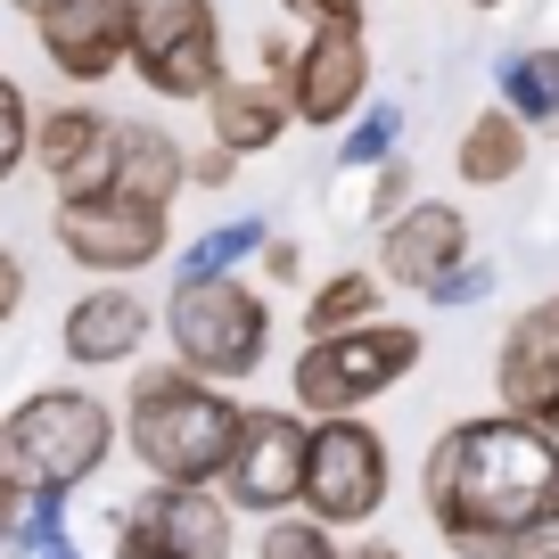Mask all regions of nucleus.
<instances>
[{
	"mask_svg": "<svg viewBox=\"0 0 559 559\" xmlns=\"http://www.w3.org/2000/svg\"><path fill=\"white\" fill-rule=\"evenodd\" d=\"M395 148H403V107H386V99H362V116L337 123V174H370Z\"/></svg>",
	"mask_w": 559,
	"mask_h": 559,
	"instance_id": "4be33fe9",
	"label": "nucleus"
},
{
	"mask_svg": "<svg viewBox=\"0 0 559 559\" xmlns=\"http://www.w3.org/2000/svg\"><path fill=\"white\" fill-rule=\"evenodd\" d=\"M346 559H403V543H386V535H362V543H346Z\"/></svg>",
	"mask_w": 559,
	"mask_h": 559,
	"instance_id": "72a5a7b5",
	"label": "nucleus"
},
{
	"mask_svg": "<svg viewBox=\"0 0 559 559\" xmlns=\"http://www.w3.org/2000/svg\"><path fill=\"white\" fill-rule=\"evenodd\" d=\"M419 297L437 305V313H469V305H486V297H493V263L461 255L453 272H437V280H428V288H419Z\"/></svg>",
	"mask_w": 559,
	"mask_h": 559,
	"instance_id": "cd10ccee",
	"label": "nucleus"
},
{
	"mask_svg": "<svg viewBox=\"0 0 559 559\" xmlns=\"http://www.w3.org/2000/svg\"><path fill=\"white\" fill-rule=\"evenodd\" d=\"M288 132H297L288 91L263 83V74H223V83L206 91V140H223L239 165H247V157H272Z\"/></svg>",
	"mask_w": 559,
	"mask_h": 559,
	"instance_id": "f3484780",
	"label": "nucleus"
},
{
	"mask_svg": "<svg viewBox=\"0 0 559 559\" xmlns=\"http://www.w3.org/2000/svg\"><path fill=\"white\" fill-rule=\"evenodd\" d=\"M157 337L181 370L214 386H247L272 362V305L239 272H181L157 305Z\"/></svg>",
	"mask_w": 559,
	"mask_h": 559,
	"instance_id": "7ed1b4c3",
	"label": "nucleus"
},
{
	"mask_svg": "<svg viewBox=\"0 0 559 559\" xmlns=\"http://www.w3.org/2000/svg\"><path fill=\"white\" fill-rule=\"evenodd\" d=\"M181 165H190V148H181L174 123L116 116V174H107V190H116V198H132V206H174V198L190 190Z\"/></svg>",
	"mask_w": 559,
	"mask_h": 559,
	"instance_id": "a211bd4d",
	"label": "nucleus"
},
{
	"mask_svg": "<svg viewBox=\"0 0 559 559\" xmlns=\"http://www.w3.org/2000/svg\"><path fill=\"white\" fill-rule=\"evenodd\" d=\"M493 403L559 437V297H535L526 313H510L502 346H493Z\"/></svg>",
	"mask_w": 559,
	"mask_h": 559,
	"instance_id": "4468645a",
	"label": "nucleus"
},
{
	"mask_svg": "<svg viewBox=\"0 0 559 559\" xmlns=\"http://www.w3.org/2000/svg\"><path fill=\"white\" fill-rule=\"evenodd\" d=\"M461 255H469V206H453V198H412L379 230V280L386 288H412V297L437 272H453Z\"/></svg>",
	"mask_w": 559,
	"mask_h": 559,
	"instance_id": "dca6fc26",
	"label": "nucleus"
},
{
	"mask_svg": "<svg viewBox=\"0 0 559 559\" xmlns=\"http://www.w3.org/2000/svg\"><path fill=\"white\" fill-rule=\"evenodd\" d=\"M461 9H510V0H461Z\"/></svg>",
	"mask_w": 559,
	"mask_h": 559,
	"instance_id": "4c0bfd02",
	"label": "nucleus"
},
{
	"mask_svg": "<svg viewBox=\"0 0 559 559\" xmlns=\"http://www.w3.org/2000/svg\"><path fill=\"white\" fill-rule=\"evenodd\" d=\"M50 543H67V493L17 486V510H9V551L34 559V551H50Z\"/></svg>",
	"mask_w": 559,
	"mask_h": 559,
	"instance_id": "b1692460",
	"label": "nucleus"
},
{
	"mask_svg": "<svg viewBox=\"0 0 559 559\" xmlns=\"http://www.w3.org/2000/svg\"><path fill=\"white\" fill-rule=\"evenodd\" d=\"M412 198H419V181H412V157L395 148V157H379V165H370V190H362V223H370V230H386V223H395L403 206H412Z\"/></svg>",
	"mask_w": 559,
	"mask_h": 559,
	"instance_id": "bb28decb",
	"label": "nucleus"
},
{
	"mask_svg": "<svg viewBox=\"0 0 559 559\" xmlns=\"http://www.w3.org/2000/svg\"><path fill=\"white\" fill-rule=\"evenodd\" d=\"M255 272H263V288H297V280H305V247L288 239V230H263Z\"/></svg>",
	"mask_w": 559,
	"mask_h": 559,
	"instance_id": "c85d7f7f",
	"label": "nucleus"
},
{
	"mask_svg": "<svg viewBox=\"0 0 559 559\" xmlns=\"http://www.w3.org/2000/svg\"><path fill=\"white\" fill-rule=\"evenodd\" d=\"M50 239L74 272H99V280H123V272H148V263L174 247V206H132V198L99 190V198H67L50 206Z\"/></svg>",
	"mask_w": 559,
	"mask_h": 559,
	"instance_id": "1a4fd4ad",
	"label": "nucleus"
},
{
	"mask_svg": "<svg viewBox=\"0 0 559 559\" xmlns=\"http://www.w3.org/2000/svg\"><path fill=\"white\" fill-rule=\"evenodd\" d=\"M34 174L50 181V198H99L116 174V116L99 99H58L34 107Z\"/></svg>",
	"mask_w": 559,
	"mask_h": 559,
	"instance_id": "ddd939ff",
	"label": "nucleus"
},
{
	"mask_svg": "<svg viewBox=\"0 0 559 559\" xmlns=\"http://www.w3.org/2000/svg\"><path fill=\"white\" fill-rule=\"evenodd\" d=\"M25 288H34V272H25V255L17 247H0V330L25 313Z\"/></svg>",
	"mask_w": 559,
	"mask_h": 559,
	"instance_id": "2f4dec72",
	"label": "nucleus"
},
{
	"mask_svg": "<svg viewBox=\"0 0 559 559\" xmlns=\"http://www.w3.org/2000/svg\"><path fill=\"white\" fill-rule=\"evenodd\" d=\"M305 437H313V419H305L297 403H247L214 493H223L239 519H280V510H297L305 502Z\"/></svg>",
	"mask_w": 559,
	"mask_h": 559,
	"instance_id": "6e6552de",
	"label": "nucleus"
},
{
	"mask_svg": "<svg viewBox=\"0 0 559 559\" xmlns=\"http://www.w3.org/2000/svg\"><path fill=\"white\" fill-rule=\"evenodd\" d=\"M148 337H157V305L123 280H91L58 321V354L74 370H132L148 354Z\"/></svg>",
	"mask_w": 559,
	"mask_h": 559,
	"instance_id": "2eb2a0df",
	"label": "nucleus"
},
{
	"mask_svg": "<svg viewBox=\"0 0 559 559\" xmlns=\"http://www.w3.org/2000/svg\"><path fill=\"white\" fill-rule=\"evenodd\" d=\"M9 510H17V486L0 477V551H9Z\"/></svg>",
	"mask_w": 559,
	"mask_h": 559,
	"instance_id": "f704fd0d",
	"label": "nucleus"
},
{
	"mask_svg": "<svg viewBox=\"0 0 559 559\" xmlns=\"http://www.w3.org/2000/svg\"><path fill=\"white\" fill-rule=\"evenodd\" d=\"M255 67H263V83H288V67H297V41H272V34H263Z\"/></svg>",
	"mask_w": 559,
	"mask_h": 559,
	"instance_id": "473e14b6",
	"label": "nucleus"
},
{
	"mask_svg": "<svg viewBox=\"0 0 559 559\" xmlns=\"http://www.w3.org/2000/svg\"><path fill=\"white\" fill-rule=\"evenodd\" d=\"M535 559H559V543H551V551H535Z\"/></svg>",
	"mask_w": 559,
	"mask_h": 559,
	"instance_id": "58836bf2",
	"label": "nucleus"
},
{
	"mask_svg": "<svg viewBox=\"0 0 559 559\" xmlns=\"http://www.w3.org/2000/svg\"><path fill=\"white\" fill-rule=\"evenodd\" d=\"M386 305V280L379 272H330L305 297V337H337V330H362V321H379Z\"/></svg>",
	"mask_w": 559,
	"mask_h": 559,
	"instance_id": "412c9836",
	"label": "nucleus"
},
{
	"mask_svg": "<svg viewBox=\"0 0 559 559\" xmlns=\"http://www.w3.org/2000/svg\"><path fill=\"white\" fill-rule=\"evenodd\" d=\"M255 559H346V551H337V526H321L313 510H280V519H263Z\"/></svg>",
	"mask_w": 559,
	"mask_h": 559,
	"instance_id": "393cba45",
	"label": "nucleus"
},
{
	"mask_svg": "<svg viewBox=\"0 0 559 559\" xmlns=\"http://www.w3.org/2000/svg\"><path fill=\"white\" fill-rule=\"evenodd\" d=\"M34 165V99H25L17 74H0V190Z\"/></svg>",
	"mask_w": 559,
	"mask_h": 559,
	"instance_id": "a878e982",
	"label": "nucleus"
},
{
	"mask_svg": "<svg viewBox=\"0 0 559 559\" xmlns=\"http://www.w3.org/2000/svg\"><path fill=\"white\" fill-rule=\"evenodd\" d=\"M493 99H502L535 140H559V41L510 50L502 67H493Z\"/></svg>",
	"mask_w": 559,
	"mask_h": 559,
	"instance_id": "aec40b11",
	"label": "nucleus"
},
{
	"mask_svg": "<svg viewBox=\"0 0 559 559\" xmlns=\"http://www.w3.org/2000/svg\"><path fill=\"white\" fill-rule=\"evenodd\" d=\"M181 181H190V190H230V181H239V157H230L223 140H206V148H190Z\"/></svg>",
	"mask_w": 559,
	"mask_h": 559,
	"instance_id": "c756f323",
	"label": "nucleus"
},
{
	"mask_svg": "<svg viewBox=\"0 0 559 559\" xmlns=\"http://www.w3.org/2000/svg\"><path fill=\"white\" fill-rule=\"evenodd\" d=\"M428 354V337L412 321H362V330H337V337H305L297 362H288V403L305 419H337V412H362L379 403L386 386H403Z\"/></svg>",
	"mask_w": 559,
	"mask_h": 559,
	"instance_id": "39448f33",
	"label": "nucleus"
},
{
	"mask_svg": "<svg viewBox=\"0 0 559 559\" xmlns=\"http://www.w3.org/2000/svg\"><path fill=\"white\" fill-rule=\"evenodd\" d=\"M123 74L157 107H206L223 83V9L214 0H132V50Z\"/></svg>",
	"mask_w": 559,
	"mask_h": 559,
	"instance_id": "423d86ee",
	"label": "nucleus"
},
{
	"mask_svg": "<svg viewBox=\"0 0 559 559\" xmlns=\"http://www.w3.org/2000/svg\"><path fill=\"white\" fill-rule=\"evenodd\" d=\"M9 9H17V17H41V9H58V0H9Z\"/></svg>",
	"mask_w": 559,
	"mask_h": 559,
	"instance_id": "e433bc0d",
	"label": "nucleus"
},
{
	"mask_svg": "<svg viewBox=\"0 0 559 559\" xmlns=\"http://www.w3.org/2000/svg\"><path fill=\"white\" fill-rule=\"evenodd\" d=\"M280 17L305 25V34L313 25H362V0H280Z\"/></svg>",
	"mask_w": 559,
	"mask_h": 559,
	"instance_id": "7c9ffc66",
	"label": "nucleus"
},
{
	"mask_svg": "<svg viewBox=\"0 0 559 559\" xmlns=\"http://www.w3.org/2000/svg\"><path fill=\"white\" fill-rule=\"evenodd\" d=\"M116 444H123V428H116L107 395H91V386H34L0 419V477L9 486L74 493L116 461Z\"/></svg>",
	"mask_w": 559,
	"mask_h": 559,
	"instance_id": "20e7f679",
	"label": "nucleus"
},
{
	"mask_svg": "<svg viewBox=\"0 0 559 559\" xmlns=\"http://www.w3.org/2000/svg\"><path fill=\"white\" fill-rule=\"evenodd\" d=\"M239 551V510L214 486H157L123 510L116 559H230Z\"/></svg>",
	"mask_w": 559,
	"mask_h": 559,
	"instance_id": "9d476101",
	"label": "nucleus"
},
{
	"mask_svg": "<svg viewBox=\"0 0 559 559\" xmlns=\"http://www.w3.org/2000/svg\"><path fill=\"white\" fill-rule=\"evenodd\" d=\"M288 116L305 123V132H337V123L362 116L370 99V41L362 25H313V34L297 41V67H288Z\"/></svg>",
	"mask_w": 559,
	"mask_h": 559,
	"instance_id": "9b49d317",
	"label": "nucleus"
},
{
	"mask_svg": "<svg viewBox=\"0 0 559 559\" xmlns=\"http://www.w3.org/2000/svg\"><path fill=\"white\" fill-rule=\"evenodd\" d=\"M34 41L67 91H99L123 74V50H132V0H58L34 17Z\"/></svg>",
	"mask_w": 559,
	"mask_h": 559,
	"instance_id": "f8f14e48",
	"label": "nucleus"
},
{
	"mask_svg": "<svg viewBox=\"0 0 559 559\" xmlns=\"http://www.w3.org/2000/svg\"><path fill=\"white\" fill-rule=\"evenodd\" d=\"M395 493V453L386 437L370 428L362 412H337V419H313L305 437V502L321 526H370Z\"/></svg>",
	"mask_w": 559,
	"mask_h": 559,
	"instance_id": "0eeeda50",
	"label": "nucleus"
},
{
	"mask_svg": "<svg viewBox=\"0 0 559 559\" xmlns=\"http://www.w3.org/2000/svg\"><path fill=\"white\" fill-rule=\"evenodd\" d=\"M419 510L453 559H535L559 543V437L535 419H453L419 461Z\"/></svg>",
	"mask_w": 559,
	"mask_h": 559,
	"instance_id": "f257e3e1",
	"label": "nucleus"
},
{
	"mask_svg": "<svg viewBox=\"0 0 559 559\" xmlns=\"http://www.w3.org/2000/svg\"><path fill=\"white\" fill-rule=\"evenodd\" d=\"M34 559H83V551H74V535H67V543H50V551H34Z\"/></svg>",
	"mask_w": 559,
	"mask_h": 559,
	"instance_id": "c9c22d12",
	"label": "nucleus"
},
{
	"mask_svg": "<svg viewBox=\"0 0 559 559\" xmlns=\"http://www.w3.org/2000/svg\"><path fill=\"white\" fill-rule=\"evenodd\" d=\"M247 403L230 386L198 379L181 362H132V386H123V444L157 486H214L223 477V453L239 437Z\"/></svg>",
	"mask_w": 559,
	"mask_h": 559,
	"instance_id": "f03ea898",
	"label": "nucleus"
},
{
	"mask_svg": "<svg viewBox=\"0 0 559 559\" xmlns=\"http://www.w3.org/2000/svg\"><path fill=\"white\" fill-rule=\"evenodd\" d=\"M263 230H272V223H255V214H239V223H214V230H198V239L181 247V272H239V263H255Z\"/></svg>",
	"mask_w": 559,
	"mask_h": 559,
	"instance_id": "5701e85b",
	"label": "nucleus"
},
{
	"mask_svg": "<svg viewBox=\"0 0 559 559\" xmlns=\"http://www.w3.org/2000/svg\"><path fill=\"white\" fill-rule=\"evenodd\" d=\"M526 165H535V132H526V123L510 116L502 99L477 107V116L461 123V140H453V174L469 181V190H510Z\"/></svg>",
	"mask_w": 559,
	"mask_h": 559,
	"instance_id": "6ab92c4d",
	"label": "nucleus"
}]
</instances>
